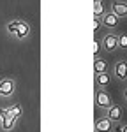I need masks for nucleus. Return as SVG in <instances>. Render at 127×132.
I'll use <instances>...</instances> for the list:
<instances>
[{
  "instance_id": "39448f33",
  "label": "nucleus",
  "mask_w": 127,
  "mask_h": 132,
  "mask_svg": "<svg viewBox=\"0 0 127 132\" xmlns=\"http://www.w3.org/2000/svg\"><path fill=\"white\" fill-rule=\"evenodd\" d=\"M16 127V120L9 116L5 111H0V130L2 132H11Z\"/></svg>"
},
{
  "instance_id": "6ab92c4d",
  "label": "nucleus",
  "mask_w": 127,
  "mask_h": 132,
  "mask_svg": "<svg viewBox=\"0 0 127 132\" xmlns=\"http://www.w3.org/2000/svg\"><path fill=\"white\" fill-rule=\"evenodd\" d=\"M125 99H127V90H125Z\"/></svg>"
},
{
  "instance_id": "9d476101",
  "label": "nucleus",
  "mask_w": 127,
  "mask_h": 132,
  "mask_svg": "<svg viewBox=\"0 0 127 132\" xmlns=\"http://www.w3.org/2000/svg\"><path fill=\"white\" fill-rule=\"evenodd\" d=\"M109 83H111V76L108 74V72H101V74H95V86L99 88V90H104L109 86Z\"/></svg>"
},
{
  "instance_id": "dca6fc26",
  "label": "nucleus",
  "mask_w": 127,
  "mask_h": 132,
  "mask_svg": "<svg viewBox=\"0 0 127 132\" xmlns=\"http://www.w3.org/2000/svg\"><path fill=\"white\" fill-rule=\"evenodd\" d=\"M99 51H101V44H99V41H94V56L95 58H99Z\"/></svg>"
},
{
  "instance_id": "ddd939ff",
  "label": "nucleus",
  "mask_w": 127,
  "mask_h": 132,
  "mask_svg": "<svg viewBox=\"0 0 127 132\" xmlns=\"http://www.w3.org/2000/svg\"><path fill=\"white\" fill-rule=\"evenodd\" d=\"M94 71H95V74L108 72V62H106L104 58H95L94 60Z\"/></svg>"
},
{
  "instance_id": "7ed1b4c3",
  "label": "nucleus",
  "mask_w": 127,
  "mask_h": 132,
  "mask_svg": "<svg viewBox=\"0 0 127 132\" xmlns=\"http://www.w3.org/2000/svg\"><path fill=\"white\" fill-rule=\"evenodd\" d=\"M95 106L101 108V109H109L113 106V101H111L109 93L106 90H99L97 88V92H95Z\"/></svg>"
},
{
  "instance_id": "1a4fd4ad",
  "label": "nucleus",
  "mask_w": 127,
  "mask_h": 132,
  "mask_svg": "<svg viewBox=\"0 0 127 132\" xmlns=\"http://www.w3.org/2000/svg\"><path fill=\"white\" fill-rule=\"evenodd\" d=\"M111 12H115L118 18H125L127 16V2L115 0V2L111 4Z\"/></svg>"
},
{
  "instance_id": "f257e3e1",
  "label": "nucleus",
  "mask_w": 127,
  "mask_h": 132,
  "mask_svg": "<svg viewBox=\"0 0 127 132\" xmlns=\"http://www.w3.org/2000/svg\"><path fill=\"white\" fill-rule=\"evenodd\" d=\"M4 30H5V34H7L9 37H12L14 41L25 42L32 35V25L27 20H21V18H12V20H7V21H5Z\"/></svg>"
},
{
  "instance_id": "20e7f679",
  "label": "nucleus",
  "mask_w": 127,
  "mask_h": 132,
  "mask_svg": "<svg viewBox=\"0 0 127 132\" xmlns=\"http://www.w3.org/2000/svg\"><path fill=\"white\" fill-rule=\"evenodd\" d=\"M102 50L108 53H113L115 50H118V35L116 34H106L102 37Z\"/></svg>"
},
{
  "instance_id": "f3484780",
  "label": "nucleus",
  "mask_w": 127,
  "mask_h": 132,
  "mask_svg": "<svg viewBox=\"0 0 127 132\" xmlns=\"http://www.w3.org/2000/svg\"><path fill=\"white\" fill-rule=\"evenodd\" d=\"M102 25V21L99 20V18H94V32H99V27Z\"/></svg>"
},
{
  "instance_id": "0eeeda50",
  "label": "nucleus",
  "mask_w": 127,
  "mask_h": 132,
  "mask_svg": "<svg viewBox=\"0 0 127 132\" xmlns=\"http://www.w3.org/2000/svg\"><path fill=\"white\" fill-rule=\"evenodd\" d=\"M113 74L118 81H125L127 79V62L125 60H118L113 67Z\"/></svg>"
},
{
  "instance_id": "4468645a",
  "label": "nucleus",
  "mask_w": 127,
  "mask_h": 132,
  "mask_svg": "<svg viewBox=\"0 0 127 132\" xmlns=\"http://www.w3.org/2000/svg\"><path fill=\"white\" fill-rule=\"evenodd\" d=\"M106 14V9H104V4H102V0L101 2H94V18H102Z\"/></svg>"
},
{
  "instance_id": "6e6552de",
  "label": "nucleus",
  "mask_w": 127,
  "mask_h": 132,
  "mask_svg": "<svg viewBox=\"0 0 127 132\" xmlns=\"http://www.w3.org/2000/svg\"><path fill=\"white\" fill-rule=\"evenodd\" d=\"M101 21H102V27H106V28H115L116 25L120 23V18L116 16L115 12L109 11V12H106L104 16L101 18Z\"/></svg>"
},
{
  "instance_id": "423d86ee",
  "label": "nucleus",
  "mask_w": 127,
  "mask_h": 132,
  "mask_svg": "<svg viewBox=\"0 0 127 132\" xmlns=\"http://www.w3.org/2000/svg\"><path fill=\"white\" fill-rule=\"evenodd\" d=\"M122 116H124V109H122V106H118V104H113L109 109H106V118L111 120L113 123L122 122Z\"/></svg>"
},
{
  "instance_id": "f03ea898",
  "label": "nucleus",
  "mask_w": 127,
  "mask_h": 132,
  "mask_svg": "<svg viewBox=\"0 0 127 132\" xmlns=\"http://www.w3.org/2000/svg\"><path fill=\"white\" fill-rule=\"evenodd\" d=\"M18 88V81L11 76L0 78V99H11Z\"/></svg>"
},
{
  "instance_id": "aec40b11",
  "label": "nucleus",
  "mask_w": 127,
  "mask_h": 132,
  "mask_svg": "<svg viewBox=\"0 0 127 132\" xmlns=\"http://www.w3.org/2000/svg\"><path fill=\"white\" fill-rule=\"evenodd\" d=\"M94 2H101V0H94Z\"/></svg>"
},
{
  "instance_id": "2eb2a0df",
  "label": "nucleus",
  "mask_w": 127,
  "mask_h": 132,
  "mask_svg": "<svg viewBox=\"0 0 127 132\" xmlns=\"http://www.w3.org/2000/svg\"><path fill=\"white\" fill-rule=\"evenodd\" d=\"M118 50H127V34H118Z\"/></svg>"
},
{
  "instance_id": "9b49d317",
  "label": "nucleus",
  "mask_w": 127,
  "mask_h": 132,
  "mask_svg": "<svg viewBox=\"0 0 127 132\" xmlns=\"http://www.w3.org/2000/svg\"><path fill=\"white\" fill-rule=\"evenodd\" d=\"M111 130H113V122L108 120L106 116L99 118L95 122V132H111Z\"/></svg>"
},
{
  "instance_id": "a211bd4d",
  "label": "nucleus",
  "mask_w": 127,
  "mask_h": 132,
  "mask_svg": "<svg viewBox=\"0 0 127 132\" xmlns=\"http://www.w3.org/2000/svg\"><path fill=\"white\" fill-rule=\"evenodd\" d=\"M118 132H127V125H120L118 127Z\"/></svg>"
},
{
  "instance_id": "f8f14e48",
  "label": "nucleus",
  "mask_w": 127,
  "mask_h": 132,
  "mask_svg": "<svg viewBox=\"0 0 127 132\" xmlns=\"http://www.w3.org/2000/svg\"><path fill=\"white\" fill-rule=\"evenodd\" d=\"M4 111L7 113L9 116H12V118L18 122V120L21 118V114H23V106H21V104H18V102H14V104H11L9 108H5Z\"/></svg>"
}]
</instances>
